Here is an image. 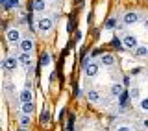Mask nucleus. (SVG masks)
<instances>
[{
	"instance_id": "nucleus-20",
	"label": "nucleus",
	"mask_w": 148,
	"mask_h": 131,
	"mask_svg": "<svg viewBox=\"0 0 148 131\" xmlns=\"http://www.w3.org/2000/svg\"><path fill=\"white\" fill-rule=\"evenodd\" d=\"M18 0H6V8H17Z\"/></svg>"
},
{
	"instance_id": "nucleus-11",
	"label": "nucleus",
	"mask_w": 148,
	"mask_h": 131,
	"mask_svg": "<svg viewBox=\"0 0 148 131\" xmlns=\"http://www.w3.org/2000/svg\"><path fill=\"white\" fill-rule=\"evenodd\" d=\"M32 111H34V104H32V102H24V104H22V113L32 115Z\"/></svg>"
},
{
	"instance_id": "nucleus-5",
	"label": "nucleus",
	"mask_w": 148,
	"mask_h": 131,
	"mask_svg": "<svg viewBox=\"0 0 148 131\" xmlns=\"http://www.w3.org/2000/svg\"><path fill=\"white\" fill-rule=\"evenodd\" d=\"M139 20V15L135 11H128L126 15H124V24H135Z\"/></svg>"
},
{
	"instance_id": "nucleus-10",
	"label": "nucleus",
	"mask_w": 148,
	"mask_h": 131,
	"mask_svg": "<svg viewBox=\"0 0 148 131\" xmlns=\"http://www.w3.org/2000/svg\"><path fill=\"white\" fill-rule=\"evenodd\" d=\"M32 98H34V96H32V91H30V87H28V89H24V91L21 92V102H22V104H24V102H32Z\"/></svg>"
},
{
	"instance_id": "nucleus-15",
	"label": "nucleus",
	"mask_w": 148,
	"mask_h": 131,
	"mask_svg": "<svg viewBox=\"0 0 148 131\" xmlns=\"http://www.w3.org/2000/svg\"><path fill=\"white\" fill-rule=\"evenodd\" d=\"M87 98H89V102H98L100 100V94L96 91H89V92H87Z\"/></svg>"
},
{
	"instance_id": "nucleus-23",
	"label": "nucleus",
	"mask_w": 148,
	"mask_h": 131,
	"mask_svg": "<svg viewBox=\"0 0 148 131\" xmlns=\"http://www.w3.org/2000/svg\"><path fill=\"white\" fill-rule=\"evenodd\" d=\"M113 46H115V48H119V50H120V48H122V43H120L119 39H113Z\"/></svg>"
},
{
	"instance_id": "nucleus-26",
	"label": "nucleus",
	"mask_w": 148,
	"mask_h": 131,
	"mask_svg": "<svg viewBox=\"0 0 148 131\" xmlns=\"http://www.w3.org/2000/svg\"><path fill=\"white\" fill-rule=\"evenodd\" d=\"M8 94H13V85H8Z\"/></svg>"
},
{
	"instance_id": "nucleus-17",
	"label": "nucleus",
	"mask_w": 148,
	"mask_h": 131,
	"mask_svg": "<svg viewBox=\"0 0 148 131\" xmlns=\"http://www.w3.org/2000/svg\"><path fill=\"white\" fill-rule=\"evenodd\" d=\"M48 65H50V55L43 54V55H41V67H48Z\"/></svg>"
},
{
	"instance_id": "nucleus-14",
	"label": "nucleus",
	"mask_w": 148,
	"mask_h": 131,
	"mask_svg": "<svg viewBox=\"0 0 148 131\" xmlns=\"http://www.w3.org/2000/svg\"><path fill=\"white\" fill-rule=\"evenodd\" d=\"M119 102H120V105H122V107L128 105V92H126V91H122V92L119 94Z\"/></svg>"
},
{
	"instance_id": "nucleus-9",
	"label": "nucleus",
	"mask_w": 148,
	"mask_h": 131,
	"mask_svg": "<svg viewBox=\"0 0 148 131\" xmlns=\"http://www.w3.org/2000/svg\"><path fill=\"white\" fill-rule=\"evenodd\" d=\"M100 61H102V65H106V67H111V65L115 63V57H113L111 54H104V55L100 57Z\"/></svg>"
},
{
	"instance_id": "nucleus-8",
	"label": "nucleus",
	"mask_w": 148,
	"mask_h": 131,
	"mask_svg": "<svg viewBox=\"0 0 148 131\" xmlns=\"http://www.w3.org/2000/svg\"><path fill=\"white\" fill-rule=\"evenodd\" d=\"M17 65H18V59H15V57H8L6 61H4V67H6L8 70L17 68Z\"/></svg>"
},
{
	"instance_id": "nucleus-3",
	"label": "nucleus",
	"mask_w": 148,
	"mask_h": 131,
	"mask_svg": "<svg viewBox=\"0 0 148 131\" xmlns=\"http://www.w3.org/2000/svg\"><path fill=\"white\" fill-rule=\"evenodd\" d=\"M8 41H9V44H17L18 41H21V33H18V30H15V28L8 30Z\"/></svg>"
},
{
	"instance_id": "nucleus-21",
	"label": "nucleus",
	"mask_w": 148,
	"mask_h": 131,
	"mask_svg": "<svg viewBox=\"0 0 148 131\" xmlns=\"http://www.w3.org/2000/svg\"><path fill=\"white\" fill-rule=\"evenodd\" d=\"M130 96H132L133 100H137L139 98V89H132V91H130Z\"/></svg>"
},
{
	"instance_id": "nucleus-4",
	"label": "nucleus",
	"mask_w": 148,
	"mask_h": 131,
	"mask_svg": "<svg viewBox=\"0 0 148 131\" xmlns=\"http://www.w3.org/2000/svg\"><path fill=\"white\" fill-rule=\"evenodd\" d=\"M18 63H21L22 67L30 68L32 67V55H30V52H22L21 55H18Z\"/></svg>"
},
{
	"instance_id": "nucleus-24",
	"label": "nucleus",
	"mask_w": 148,
	"mask_h": 131,
	"mask_svg": "<svg viewBox=\"0 0 148 131\" xmlns=\"http://www.w3.org/2000/svg\"><path fill=\"white\" fill-rule=\"evenodd\" d=\"M117 131H132V128H130V126H119Z\"/></svg>"
},
{
	"instance_id": "nucleus-22",
	"label": "nucleus",
	"mask_w": 148,
	"mask_h": 131,
	"mask_svg": "<svg viewBox=\"0 0 148 131\" xmlns=\"http://www.w3.org/2000/svg\"><path fill=\"white\" fill-rule=\"evenodd\" d=\"M141 109H143V111H148V98L141 102Z\"/></svg>"
},
{
	"instance_id": "nucleus-13",
	"label": "nucleus",
	"mask_w": 148,
	"mask_h": 131,
	"mask_svg": "<svg viewBox=\"0 0 148 131\" xmlns=\"http://www.w3.org/2000/svg\"><path fill=\"white\" fill-rule=\"evenodd\" d=\"M122 91H124V87L120 85V83H115V85L111 87V94H113V96H119Z\"/></svg>"
},
{
	"instance_id": "nucleus-18",
	"label": "nucleus",
	"mask_w": 148,
	"mask_h": 131,
	"mask_svg": "<svg viewBox=\"0 0 148 131\" xmlns=\"http://www.w3.org/2000/svg\"><path fill=\"white\" fill-rule=\"evenodd\" d=\"M21 126H22V128H28V126H30V115H22Z\"/></svg>"
},
{
	"instance_id": "nucleus-16",
	"label": "nucleus",
	"mask_w": 148,
	"mask_h": 131,
	"mask_svg": "<svg viewBox=\"0 0 148 131\" xmlns=\"http://www.w3.org/2000/svg\"><path fill=\"white\" fill-rule=\"evenodd\" d=\"M50 122V113H48V111H43V113H41V124H48Z\"/></svg>"
},
{
	"instance_id": "nucleus-19",
	"label": "nucleus",
	"mask_w": 148,
	"mask_h": 131,
	"mask_svg": "<svg viewBox=\"0 0 148 131\" xmlns=\"http://www.w3.org/2000/svg\"><path fill=\"white\" fill-rule=\"evenodd\" d=\"M135 54L137 55H146L148 54V48H146V46H137V48H135Z\"/></svg>"
},
{
	"instance_id": "nucleus-2",
	"label": "nucleus",
	"mask_w": 148,
	"mask_h": 131,
	"mask_svg": "<svg viewBox=\"0 0 148 131\" xmlns=\"http://www.w3.org/2000/svg\"><path fill=\"white\" fill-rule=\"evenodd\" d=\"M122 46H126V48H130V50H135L137 46H139L137 37H133V35H126V37L122 39Z\"/></svg>"
},
{
	"instance_id": "nucleus-28",
	"label": "nucleus",
	"mask_w": 148,
	"mask_h": 131,
	"mask_svg": "<svg viewBox=\"0 0 148 131\" xmlns=\"http://www.w3.org/2000/svg\"><path fill=\"white\" fill-rule=\"evenodd\" d=\"M145 26H146V30H148V20H146V22H145Z\"/></svg>"
},
{
	"instance_id": "nucleus-30",
	"label": "nucleus",
	"mask_w": 148,
	"mask_h": 131,
	"mask_svg": "<svg viewBox=\"0 0 148 131\" xmlns=\"http://www.w3.org/2000/svg\"><path fill=\"white\" fill-rule=\"evenodd\" d=\"M21 131H26V128H22V129H21Z\"/></svg>"
},
{
	"instance_id": "nucleus-7",
	"label": "nucleus",
	"mask_w": 148,
	"mask_h": 131,
	"mask_svg": "<svg viewBox=\"0 0 148 131\" xmlns=\"http://www.w3.org/2000/svg\"><path fill=\"white\" fill-rule=\"evenodd\" d=\"M85 74H87L89 78L96 76V74H98V65H96V63H89V65H85Z\"/></svg>"
},
{
	"instance_id": "nucleus-1",
	"label": "nucleus",
	"mask_w": 148,
	"mask_h": 131,
	"mask_svg": "<svg viewBox=\"0 0 148 131\" xmlns=\"http://www.w3.org/2000/svg\"><path fill=\"white\" fill-rule=\"evenodd\" d=\"M52 18H48V17H41L39 20H37V30L39 31H48V30H52Z\"/></svg>"
},
{
	"instance_id": "nucleus-25",
	"label": "nucleus",
	"mask_w": 148,
	"mask_h": 131,
	"mask_svg": "<svg viewBox=\"0 0 148 131\" xmlns=\"http://www.w3.org/2000/svg\"><path fill=\"white\" fill-rule=\"evenodd\" d=\"M106 26H108V28H113L115 26V20H108V24H106Z\"/></svg>"
},
{
	"instance_id": "nucleus-27",
	"label": "nucleus",
	"mask_w": 148,
	"mask_h": 131,
	"mask_svg": "<svg viewBox=\"0 0 148 131\" xmlns=\"http://www.w3.org/2000/svg\"><path fill=\"white\" fill-rule=\"evenodd\" d=\"M145 128H148V120H145Z\"/></svg>"
},
{
	"instance_id": "nucleus-12",
	"label": "nucleus",
	"mask_w": 148,
	"mask_h": 131,
	"mask_svg": "<svg viewBox=\"0 0 148 131\" xmlns=\"http://www.w3.org/2000/svg\"><path fill=\"white\" fill-rule=\"evenodd\" d=\"M45 8H46L45 0H35V2H34V9H35V11H45Z\"/></svg>"
},
{
	"instance_id": "nucleus-29",
	"label": "nucleus",
	"mask_w": 148,
	"mask_h": 131,
	"mask_svg": "<svg viewBox=\"0 0 148 131\" xmlns=\"http://www.w3.org/2000/svg\"><path fill=\"white\" fill-rule=\"evenodd\" d=\"M0 4H6V0H0Z\"/></svg>"
},
{
	"instance_id": "nucleus-6",
	"label": "nucleus",
	"mask_w": 148,
	"mask_h": 131,
	"mask_svg": "<svg viewBox=\"0 0 148 131\" xmlns=\"http://www.w3.org/2000/svg\"><path fill=\"white\" fill-rule=\"evenodd\" d=\"M18 46H21L22 52H30L32 54V50H34V41H32V39H22Z\"/></svg>"
}]
</instances>
